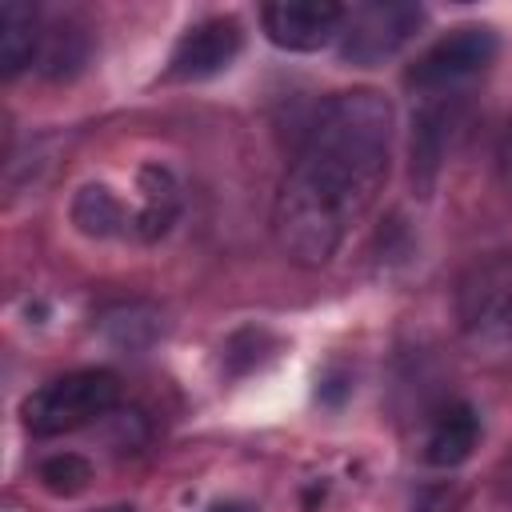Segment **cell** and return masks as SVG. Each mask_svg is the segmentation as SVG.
I'll return each instance as SVG.
<instances>
[{
	"label": "cell",
	"instance_id": "obj_1",
	"mask_svg": "<svg viewBox=\"0 0 512 512\" xmlns=\"http://www.w3.org/2000/svg\"><path fill=\"white\" fill-rule=\"evenodd\" d=\"M392 128V100L376 88H348L316 108L272 200V236L292 264H328L376 204L388 180Z\"/></svg>",
	"mask_w": 512,
	"mask_h": 512
},
{
	"label": "cell",
	"instance_id": "obj_2",
	"mask_svg": "<svg viewBox=\"0 0 512 512\" xmlns=\"http://www.w3.org/2000/svg\"><path fill=\"white\" fill-rule=\"evenodd\" d=\"M120 404V380L108 368H76L64 376L44 380L40 388H32L20 404V424L48 440V436H64L76 428H88L96 420H108Z\"/></svg>",
	"mask_w": 512,
	"mask_h": 512
},
{
	"label": "cell",
	"instance_id": "obj_3",
	"mask_svg": "<svg viewBox=\"0 0 512 512\" xmlns=\"http://www.w3.org/2000/svg\"><path fill=\"white\" fill-rule=\"evenodd\" d=\"M456 320L480 356L512 364V252H492L460 276Z\"/></svg>",
	"mask_w": 512,
	"mask_h": 512
},
{
	"label": "cell",
	"instance_id": "obj_4",
	"mask_svg": "<svg viewBox=\"0 0 512 512\" xmlns=\"http://www.w3.org/2000/svg\"><path fill=\"white\" fill-rule=\"evenodd\" d=\"M500 52V40L492 28L484 24H464L452 28L448 36H440L424 56H416V64L408 68V88L420 92V100H436V96H456L464 84H472Z\"/></svg>",
	"mask_w": 512,
	"mask_h": 512
},
{
	"label": "cell",
	"instance_id": "obj_5",
	"mask_svg": "<svg viewBox=\"0 0 512 512\" xmlns=\"http://www.w3.org/2000/svg\"><path fill=\"white\" fill-rule=\"evenodd\" d=\"M424 24L420 4H400V0H368L352 4L340 28V60L356 68H376L392 60Z\"/></svg>",
	"mask_w": 512,
	"mask_h": 512
},
{
	"label": "cell",
	"instance_id": "obj_6",
	"mask_svg": "<svg viewBox=\"0 0 512 512\" xmlns=\"http://www.w3.org/2000/svg\"><path fill=\"white\" fill-rule=\"evenodd\" d=\"M348 8L336 0H276L260 8L264 36L284 52H320L340 40Z\"/></svg>",
	"mask_w": 512,
	"mask_h": 512
},
{
	"label": "cell",
	"instance_id": "obj_7",
	"mask_svg": "<svg viewBox=\"0 0 512 512\" xmlns=\"http://www.w3.org/2000/svg\"><path fill=\"white\" fill-rule=\"evenodd\" d=\"M240 44H244V32H240V24L232 16L196 20L176 40L164 76L168 80H208V76L224 72L240 56Z\"/></svg>",
	"mask_w": 512,
	"mask_h": 512
},
{
	"label": "cell",
	"instance_id": "obj_8",
	"mask_svg": "<svg viewBox=\"0 0 512 512\" xmlns=\"http://www.w3.org/2000/svg\"><path fill=\"white\" fill-rule=\"evenodd\" d=\"M476 440H480V416H476V408L464 404V400H452L428 424L424 460L428 464H440V468H452V464H460V460L472 456Z\"/></svg>",
	"mask_w": 512,
	"mask_h": 512
},
{
	"label": "cell",
	"instance_id": "obj_9",
	"mask_svg": "<svg viewBox=\"0 0 512 512\" xmlns=\"http://www.w3.org/2000/svg\"><path fill=\"white\" fill-rule=\"evenodd\" d=\"M180 216V180L164 164L140 168V208L132 220V232L140 240H160Z\"/></svg>",
	"mask_w": 512,
	"mask_h": 512
},
{
	"label": "cell",
	"instance_id": "obj_10",
	"mask_svg": "<svg viewBox=\"0 0 512 512\" xmlns=\"http://www.w3.org/2000/svg\"><path fill=\"white\" fill-rule=\"evenodd\" d=\"M44 20L32 4L8 0L0 4V72L12 80L20 76L28 64H36L40 56V40H44Z\"/></svg>",
	"mask_w": 512,
	"mask_h": 512
},
{
	"label": "cell",
	"instance_id": "obj_11",
	"mask_svg": "<svg viewBox=\"0 0 512 512\" xmlns=\"http://www.w3.org/2000/svg\"><path fill=\"white\" fill-rule=\"evenodd\" d=\"M72 220L84 236H96V240H108V236H120V232H132V220L136 212L124 208V200L104 188V184H84L72 200Z\"/></svg>",
	"mask_w": 512,
	"mask_h": 512
},
{
	"label": "cell",
	"instance_id": "obj_12",
	"mask_svg": "<svg viewBox=\"0 0 512 512\" xmlns=\"http://www.w3.org/2000/svg\"><path fill=\"white\" fill-rule=\"evenodd\" d=\"M88 60V32L76 28V24H52L44 28V40H40V56H36V68L52 80H64L72 72H80Z\"/></svg>",
	"mask_w": 512,
	"mask_h": 512
},
{
	"label": "cell",
	"instance_id": "obj_13",
	"mask_svg": "<svg viewBox=\"0 0 512 512\" xmlns=\"http://www.w3.org/2000/svg\"><path fill=\"white\" fill-rule=\"evenodd\" d=\"M36 476H40V484H44L52 496H76V492L88 488L92 464H88L84 456H76V452H60V456H48Z\"/></svg>",
	"mask_w": 512,
	"mask_h": 512
},
{
	"label": "cell",
	"instance_id": "obj_14",
	"mask_svg": "<svg viewBox=\"0 0 512 512\" xmlns=\"http://www.w3.org/2000/svg\"><path fill=\"white\" fill-rule=\"evenodd\" d=\"M496 172H500L504 192L512 196V120L504 124V136H500V148H496Z\"/></svg>",
	"mask_w": 512,
	"mask_h": 512
},
{
	"label": "cell",
	"instance_id": "obj_15",
	"mask_svg": "<svg viewBox=\"0 0 512 512\" xmlns=\"http://www.w3.org/2000/svg\"><path fill=\"white\" fill-rule=\"evenodd\" d=\"M212 512H252V508L248 504H216Z\"/></svg>",
	"mask_w": 512,
	"mask_h": 512
},
{
	"label": "cell",
	"instance_id": "obj_16",
	"mask_svg": "<svg viewBox=\"0 0 512 512\" xmlns=\"http://www.w3.org/2000/svg\"><path fill=\"white\" fill-rule=\"evenodd\" d=\"M100 512H136L132 504H108V508H100Z\"/></svg>",
	"mask_w": 512,
	"mask_h": 512
}]
</instances>
